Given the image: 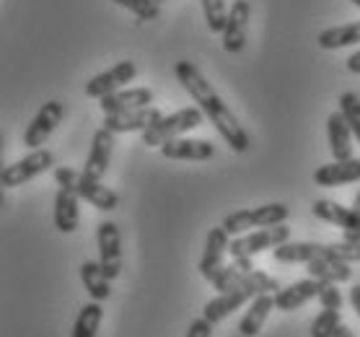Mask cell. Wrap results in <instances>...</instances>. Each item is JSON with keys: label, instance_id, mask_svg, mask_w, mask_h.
I'll return each mask as SVG.
<instances>
[{"label": "cell", "instance_id": "6da1fadb", "mask_svg": "<svg viewBox=\"0 0 360 337\" xmlns=\"http://www.w3.org/2000/svg\"><path fill=\"white\" fill-rule=\"evenodd\" d=\"M174 75H176V81L184 86L189 96L195 99L197 107L202 109V115L210 120V125H215V130L221 132L226 146L231 151H236V153H246L249 151V135L238 125L236 115L229 109V104L215 94V89L207 83V78L200 73V68L195 63H189V60H179L174 65Z\"/></svg>", "mask_w": 360, "mask_h": 337}, {"label": "cell", "instance_id": "7a4b0ae2", "mask_svg": "<svg viewBox=\"0 0 360 337\" xmlns=\"http://www.w3.org/2000/svg\"><path fill=\"white\" fill-rule=\"evenodd\" d=\"M278 291H280V286H278V280L272 278V275H267V272H262V270H252L238 288H233V291H226V293H218L215 298H210V301L205 304L202 317L207 322L218 324V322L229 319L236 309H241L246 301L257 298L259 293H278Z\"/></svg>", "mask_w": 360, "mask_h": 337}, {"label": "cell", "instance_id": "3957f363", "mask_svg": "<svg viewBox=\"0 0 360 337\" xmlns=\"http://www.w3.org/2000/svg\"><path fill=\"white\" fill-rule=\"evenodd\" d=\"M55 182L60 187L75 192L78 198L91 203L101 213H109V210H115L120 205V198H117L115 189L104 187L101 179H94L86 172H78V169H70V166H58L55 169Z\"/></svg>", "mask_w": 360, "mask_h": 337}, {"label": "cell", "instance_id": "277c9868", "mask_svg": "<svg viewBox=\"0 0 360 337\" xmlns=\"http://www.w3.org/2000/svg\"><path fill=\"white\" fill-rule=\"evenodd\" d=\"M202 120H205V115L200 107H184L169 117H161L156 125H150L146 132H140V135H143V146H148V148H161L169 140L181 138V135H187L189 130L200 127Z\"/></svg>", "mask_w": 360, "mask_h": 337}, {"label": "cell", "instance_id": "5b68a950", "mask_svg": "<svg viewBox=\"0 0 360 337\" xmlns=\"http://www.w3.org/2000/svg\"><path fill=\"white\" fill-rule=\"evenodd\" d=\"M288 205L283 203H267L262 208H246V210H236V213L226 215L223 226L229 229V234H249L257 229H270V226H280L288 221Z\"/></svg>", "mask_w": 360, "mask_h": 337}, {"label": "cell", "instance_id": "8992f818", "mask_svg": "<svg viewBox=\"0 0 360 337\" xmlns=\"http://www.w3.org/2000/svg\"><path fill=\"white\" fill-rule=\"evenodd\" d=\"M290 241V229H288L285 223H280V226H270V229H257V231H249V234H241L231 241L229 247V255L231 257H254L264 252V249H275L280 244H285Z\"/></svg>", "mask_w": 360, "mask_h": 337}, {"label": "cell", "instance_id": "52a82bcc", "mask_svg": "<svg viewBox=\"0 0 360 337\" xmlns=\"http://www.w3.org/2000/svg\"><path fill=\"white\" fill-rule=\"evenodd\" d=\"M55 166V156H52V151L47 148H37V151H29V156L18 158L16 164L6 166L3 172H0V184L3 187H21L26 182L37 179L39 174L49 172Z\"/></svg>", "mask_w": 360, "mask_h": 337}, {"label": "cell", "instance_id": "ba28073f", "mask_svg": "<svg viewBox=\"0 0 360 337\" xmlns=\"http://www.w3.org/2000/svg\"><path fill=\"white\" fill-rule=\"evenodd\" d=\"M135 75H138V65H135L132 60H122V63L112 65L109 70H104V73L94 75V78L86 83V96L101 101L104 96H109V94L122 91L127 83L135 81Z\"/></svg>", "mask_w": 360, "mask_h": 337}, {"label": "cell", "instance_id": "9c48e42d", "mask_svg": "<svg viewBox=\"0 0 360 337\" xmlns=\"http://www.w3.org/2000/svg\"><path fill=\"white\" fill-rule=\"evenodd\" d=\"M314 218L324 223H332L337 229H342V236L350 241H360V210L345 208L335 200H316L311 205Z\"/></svg>", "mask_w": 360, "mask_h": 337}, {"label": "cell", "instance_id": "30bf717a", "mask_svg": "<svg viewBox=\"0 0 360 337\" xmlns=\"http://www.w3.org/2000/svg\"><path fill=\"white\" fill-rule=\"evenodd\" d=\"M63 115H65V107H63V101H47V104H41V109L34 115L32 125L26 127L24 132V146L29 151H37L41 148L44 143H47V138L52 135V132L58 130L60 120H63Z\"/></svg>", "mask_w": 360, "mask_h": 337}, {"label": "cell", "instance_id": "8fae6325", "mask_svg": "<svg viewBox=\"0 0 360 337\" xmlns=\"http://www.w3.org/2000/svg\"><path fill=\"white\" fill-rule=\"evenodd\" d=\"M96 244H98V262L104 267L109 278L115 280L122 270V236L120 226L112 221H101L96 229Z\"/></svg>", "mask_w": 360, "mask_h": 337}, {"label": "cell", "instance_id": "7c38bea8", "mask_svg": "<svg viewBox=\"0 0 360 337\" xmlns=\"http://www.w3.org/2000/svg\"><path fill=\"white\" fill-rule=\"evenodd\" d=\"M231 234L226 226H215V229L207 231V239H205V252H202V260L197 265V270L202 275L205 280H213V275L223 267V257L229 252L231 247Z\"/></svg>", "mask_w": 360, "mask_h": 337}, {"label": "cell", "instance_id": "4fadbf2b", "mask_svg": "<svg viewBox=\"0 0 360 337\" xmlns=\"http://www.w3.org/2000/svg\"><path fill=\"white\" fill-rule=\"evenodd\" d=\"M249 13L252 6L249 0H233L226 18V29H223V50L229 55H238L246 44V26H249Z\"/></svg>", "mask_w": 360, "mask_h": 337}, {"label": "cell", "instance_id": "5bb4252c", "mask_svg": "<svg viewBox=\"0 0 360 337\" xmlns=\"http://www.w3.org/2000/svg\"><path fill=\"white\" fill-rule=\"evenodd\" d=\"M112 151H115V132L101 127V130L94 132L91 138V151L86 156V164H83V172L94 177V179H104L109 172V161H112Z\"/></svg>", "mask_w": 360, "mask_h": 337}, {"label": "cell", "instance_id": "9a60e30c", "mask_svg": "<svg viewBox=\"0 0 360 337\" xmlns=\"http://www.w3.org/2000/svg\"><path fill=\"white\" fill-rule=\"evenodd\" d=\"M321 288H324V280H316L309 275L306 280H298V283H290L288 288H280L275 293V306H278V312H295V309L309 304L311 298H319Z\"/></svg>", "mask_w": 360, "mask_h": 337}, {"label": "cell", "instance_id": "2e32d148", "mask_svg": "<svg viewBox=\"0 0 360 337\" xmlns=\"http://www.w3.org/2000/svg\"><path fill=\"white\" fill-rule=\"evenodd\" d=\"M161 117L164 115L156 107H143V109H132V112H120V115H104V127L112 130L115 135H122V132H146Z\"/></svg>", "mask_w": 360, "mask_h": 337}, {"label": "cell", "instance_id": "e0dca14e", "mask_svg": "<svg viewBox=\"0 0 360 337\" xmlns=\"http://www.w3.org/2000/svg\"><path fill=\"white\" fill-rule=\"evenodd\" d=\"M161 156L169 161H210L215 156V146L210 140L197 138H174L161 146Z\"/></svg>", "mask_w": 360, "mask_h": 337}, {"label": "cell", "instance_id": "ac0fdd59", "mask_svg": "<svg viewBox=\"0 0 360 337\" xmlns=\"http://www.w3.org/2000/svg\"><path fill=\"white\" fill-rule=\"evenodd\" d=\"M329 255H332L329 244H316V241H285V244L272 249L275 262H283V265H295V262L309 265L314 260H321V257H329Z\"/></svg>", "mask_w": 360, "mask_h": 337}, {"label": "cell", "instance_id": "d6986e66", "mask_svg": "<svg viewBox=\"0 0 360 337\" xmlns=\"http://www.w3.org/2000/svg\"><path fill=\"white\" fill-rule=\"evenodd\" d=\"M143 107H153V91L146 89V86L115 91V94H109V96L101 99L104 115H120V112H132V109Z\"/></svg>", "mask_w": 360, "mask_h": 337}, {"label": "cell", "instance_id": "ffe728a7", "mask_svg": "<svg viewBox=\"0 0 360 337\" xmlns=\"http://www.w3.org/2000/svg\"><path fill=\"white\" fill-rule=\"evenodd\" d=\"M314 182L319 187H340V184H352L360 182V158H345V161H332L314 172Z\"/></svg>", "mask_w": 360, "mask_h": 337}, {"label": "cell", "instance_id": "44dd1931", "mask_svg": "<svg viewBox=\"0 0 360 337\" xmlns=\"http://www.w3.org/2000/svg\"><path fill=\"white\" fill-rule=\"evenodd\" d=\"M81 223V198L70 189L60 187L55 195V229L63 234H73Z\"/></svg>", "mask_w": 360, "mask_h": 337}, {"label": "cell", "instance_id": "7402d4cb", "mask_svg": "<svg viewBox=\"0 0 360 337\" xmlns=\"http://www.w3.org/2000/svg\"><path fill=\"white\" fill-rule=\"evenodd\" d=\"M327 138H329V151L335 161H345V158H352V130L347 120L342 117V112L337 109L332 112L327 120Z\"/></svg>", "mask_w": 360, "mask_h": 337}, {"label": "cell", "instance_id": "603a6c76", "mask_svg": "<svg viewBox=\"0 0 360 337\" xmlns=\"http://www.w3.org/2000/svg\"><path fill=\"white\" fill-rule=\"evenodd\" d=\"M272 309H275V296H270V293H259L257 298H252L246 314L238 322V332L244 337H257L262 332L264 322H267Z\"/></svg>", "mask_w": 360, "mask_h": 337}, {"label": "cell", "instance_id": "cb8c5ba5", "mask_svg": "<svg viewBox=\"0 0 360 337\" xmlns=\"http://www.w3.org/2000/svg\"><path fill=\"white\" fill-rule=\"evenodd\" d=\"M83 288L89 291L91 301H107L112 296V278H109L98 260H86L81 265Z\"/></svg>", "mask_w": 360, "mask_h": 337}, {"label": "cell", "instance_id": "d4e9b609", "mask_svg": "<svg viewBox=\"0 0 360 337\" xmlns=\"http://www.w3.org/2000/svg\"><path fill=\"white\" fill-rule=\"evenodd\" d=\"M252 270H257L252 262V257H233V262L231 265H223L221 270L213 275V283L215 291H221V293H226V291H233V288H238L241 283L246 280V275Z\"/></svg>", "mask_w": 360, "mask_h": 337}, {"label": "cell", "instance_id": "484cf974", "mask_svg": "<svg viewBox=\"0 0 360 337\" xmlns=\"http://www.w3.org/2000/svg\"><path fill=\"white\" fill-rule=\"evenodd\" d=\"M306 270H309L311 278L324 280V283H345V280H350V275H352L350 262L340 260L335 252H332L329 257H321V260L309 262L306 265Z\"/></svg>", "mask_w": 360, "mask_h": 337}, {"label": "cell", "instance_id": "4316f807", "mask_svg": "<svg viewBox=\"0 0 360 337\" xmlns=\"http://www.w3.org/2000/svg\"><path fill=\"white\" fill-rule=\"evenodd\" d=\"M321 50H342V47H352L360 44V21H350L342 26H332L316 37Z\"/></svg>", "mask_w": 360, "mask_h": 337}, {"label": "cell", "instance_id": "83f0119b", "mask_svg": "<svg viewBox=\"0 0 360 337\" xmlns=\"http://www.w3.org/2000/svg\"><path fill=\"white\" fill-rule=\"evenodd\" d=\"M101 317H104L101 301H89V304L78 312V319H75L73 329H70V337H96Z\"/></svg>", "mask_w": 360, "mask_h": 337}, {"label": "cell", "instance_id": "f1b7e54d", "mask_svg": "<svg viewBox=\"0 0 360 337\" xmlns=\"http://www.w3.org/2000/svg\"><path fill=\"white\" fill-rule=\"evenodd\" d=\"M112 3L130 11L138 21H156L161 16V3H156V0H112Z\"/></svg>", "mask_w": 360, "mask_h": 337}, {"label": "cell", "instance_id": "f546056e", "mask_svg": "<svg viewBox=\"0 0 360 337\" xmlns=\"http://www.w3.org/2000/svg\"><path fill=\"white\" fill-rule=\"evenodd\" d=\"M200 3H202L207 29H210L213 34H223V29H226V18H229L226 0H200Z\"/></svg>", "mask_w": 360, "mask_h": 337}, {"label": "cell", "instance_id": "4dcf8cb0", "mask_svg": "<svg viewBox=\"0 0 360 337\" xmlns=\"http://www.w3.org/2000/svg\"><path fill=\"white\" fill-rule=\"evenodd\" d=\"M340 112H342V117L347 120V125H350L355 140L360 143V96L358 94L345 91L342 96H340Z\"/></svg>", "mask_w": 360, "mask_h": 337}, {"label": "cell", "instance_id": "1f68e13d", "mask_svg": "<svg viewBox=\"0 0 360 337\" xmlns=\"http://www.w3.org/2000/svg\"><path fill=\"white\" fill-rule=\"evenodd\" d=\"M337 329H340V312L332 309L319 312V317L311 322V337H335Z\"/></svg>", "mask_w": 360, "mask_h": 337}, {"label": "cell", "instance_id": "d6a6232c", "mask_svg": "<svg viewBox=\"0 0 360 337\" xmlns=\"http://www.w3.org/2000/svg\"><path fill=\"white\" fill-rule=\"evenodd\" d=\"M329 249L335 252L340 260L345 262H360V241H350V239H342V241H335V244H329Z\"/></svg>", "mask_w": 360, "mask_h": 337}, {"label": "cell", "instance_id": "836d02e7", "mask_svg": "<svg viewBox=\"0 0 360 337\" xmlns=\"http://www.w3.org/2000/svg\"><path fill=\"white\" fill-rule=\"evenodd\" d=\"M319 304H321V309L342 312V293H340L337 283H324V288H321V293H319Z\"/></svg>", "mask_w": 360, "mask_h": 337}, {"label": "cell", "instance_id": "e575fe53", "mask_svg": "<svg viewBox=\"0 0 360 337\" xmlns=\"http://www.w3.org/2000/svg\"><path fill=\"white\" fill-rule=\"evenodd\" d=\"M210 335H213V322H207L205 317L195 319L187 329V337H210Z\"/></svg>", "mask_w": 360, "mask_h": 337}, {"label": "cell", "instance_id": "d590c367", "mask_svg": "<svg viewBox=\"0 0 360 337\" xmlns=\"http://www.w3.org/2000/svg\"><path fill=\"white\" fill-rule=\"evenodd\" d=\"M347 70H350V73H355V75L360 73V50H355L350 58H347Z\"/></svg>", "mask_w": 360, "mask_h": 337}, {"label": "cell", "instance_id": "8d00e7d4", "mask_svg": "<svg viewBox=\"0 0 360 337\" xmlns=\"http://www.w3.org/2000/svg\"><path fill=\"white\" fill-rule=\"evenodd\" d=\"M350 304H352V309H355V314L360 317V286L350 288Z\"/></svg>", "mask_w": 360, "mask_h": 337}, {"label": "cell", "instance_id": "74e56055", "mask_svg": "<svg viewBox=\"0 0 360 337\" xmlns=\"http://www.w3.org/2000/svg\"><path fill=\"white\" fill-rule=\"evenodd\" d=\"M335 337H355V332H352L350 327H345V324H340V329L335 332Z\"/></svg>", "mask_w": 360, "mask_h": 337}, {"label": "cell", "instance_id": "f35d334b", "mask_svg": "<svg viewBox=\"0 0 360 337\" xmlns=\"http://www.w3.org/2000/svg\"><path fill=\"white\" fill-rule=\"evenodd\" d=\"M352 208H355V210H360V192L355 195V200H352Z\"/></svg>", "mask_w": 360, "mask_h": 337}, {"label": "cell", "instance_id": "ab89813d", "mask_svg": "<svg viewBox=\"0 0 360 337\" xmlns=\"http://www.w3.org/2000/svg\"><path fill=\"white\" fill-rule=\"evenodd\" d=\"M352 6H358V8H360V0H352Z\"/></svg>", "mask_w": 360, "mask_h": 337}, {"label": "cell", "instance_id": "60d3db41", "mask_svg": "<svg viewBox=\"0 0 360 337\" xmlns=\"http://www.w3.org/2000/svg\"><path fill=\"white\" fill-rule=\"evenodd\" d=\"M156 3H166V0H156Z\"/></svg>", "mask_w": 360, "mask_h": 337}]
</instances>
